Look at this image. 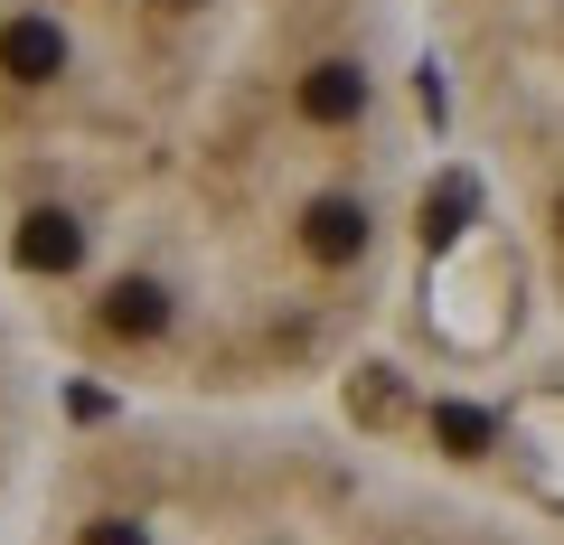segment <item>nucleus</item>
<instances>
[{
  "label": "nucleus",
  "instance_id": "1",
  "mask_svg": "<svg viewBox=\"0 0 564 545\" xmlns=\"http://www.w3.org/2000/svg\"><path fill=\"white\" fill-rule=\"evenodd\" d=\"M423 0H0V283L104 404H321L423 226Z\"/></svg>",
  "mask_w": 564,
  "mask_h": 545
},
{
  "label": "nucleus",
  "instance_id": "2",
  "mask_svg": "<svg viewBox=\"0 0 564 545\" xmlns=\"http://www.w3.org/2000/svg\"><path fill=\"white\" fill-rule=\"evenodd\" d=\"M20 545H564V508L321 404H104Z\"/></svg>",
  "mask_w": 564,
  "mask_h": 545
},
{
  "label": "nucleus",
  "instance_id": "3",
  "mask_svg": "<svg viewBox=\"0 0 564 545\" xmlns=\"http://www.w3.org/2000/svg\"><path fill=\"white\" fill-rule=\"evenodd\" d=\"M423 66L452 151L480 170L564 339V0H423Z\"/></svg>",
  "mask_w": 564,
  "mask_h": 545
},
{
  "label": "nucleus",
  "instance_id": "4",
  "mask_svg": "<svg viewBox=\"0 0 564 545\" xmlns=\"http://www.w3.org/2000/svg\"><path fill=\"white\" fill-rule=\"evenodd\" d=\"M57 367L39 358L20 302L0 283V545H20L29 508H39V480H47V451H57V404H47Z\"/></svg>",
  "mask_w": 564,
  "mask_h": 545
}]
</instances>
